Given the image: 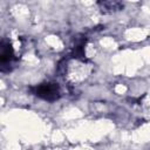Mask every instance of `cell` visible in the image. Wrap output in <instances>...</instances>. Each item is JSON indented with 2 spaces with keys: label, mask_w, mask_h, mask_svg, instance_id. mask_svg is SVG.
I'll list each match as a JSON object with an SVG mask.
<instances>
[{
  "label": "cell",
  "mask_w": 150,
  "mask_h": 150,
  "mask_svg": "<svg viewBox=\"0 0 150 150\" xmlns=\"http://www.w3.org/2000/svg\"><path fill=\"white\" fill-rule=\"evenodd\" d=\"M30 90L35 96H38L45 101H49V102L56 101L61 96L60 87L57 83H54V82H47V83H41L38 86H34L30 88Z\"/></svg>",
  "instance_id": "cell-1"
},
{
  "label": "cell",
  "mask_w": 150,
  "mask_h": 150,
  "mask_svg": "<svg viewBox=\"0 0 150 150\" xmlns=\"http://www.w3.org/2000/svg\"><path fill=\"white\" fill-rule=\"evenodd\" d=\"M14 61L13 48L9 42L0 41V71H9Z\"/></svg>",
  "instance_id": "cell-2"
},
{
  "label": "cell",
  "mask_w": 150,
  "mask_h": 150,
  "mask_svg": "<svg viewBox=\"0 0 150 150\" xmlns=\"http://www.w3.org/2000/svg\"><path fill=\"white\" fill-rule=\"evenodd\" d=\"M98 6L102 9V12H105V13L116 12V11L122 9V7H123V5L117 1H101V2H98Z\"/></svg>",
  "instance_id": "cell-3"
}]
</instances>
